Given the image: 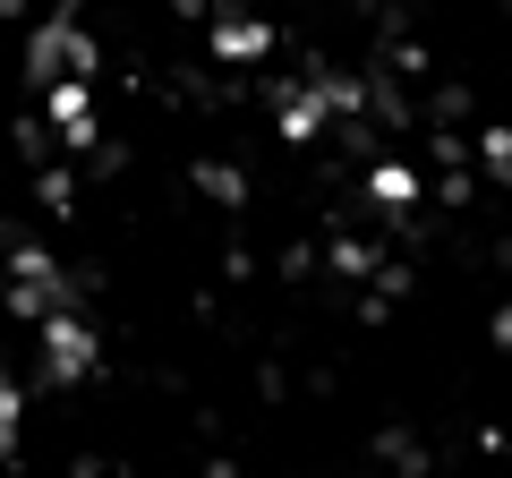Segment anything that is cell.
<instances>
[{"mask_svg":"<svg viewBox=\"0 0 512 478\" xmlns=\"http://www.w3.org/2000/svg\"><path fill=\"white\" fill-rule=\"evenodd\" d=\"M487 171L512 188V129H487Z\"/></svg>","mask_w":512,"mask_h":478,"instance_id":"cell-7","label":"cell"},{"mask_svg":"<svg viewBox=\"0 0 512 478\" xmlns=\"http://www.w3.org/2000/svg\"><path fill=\"white\" fill-rule=\"evenodd\" d=\"M18 308L35 316V325H43V316H60V274H52V265L35 257V248L18 257Z\"/></svg>","mask_w":512,"mask_h":478,"instance_id":"cell-3","label":"cell"},{"mask_svg":"<svg viewBox=\"0 0 512 478\" xmlns=\"http://www.w3.org/2000/svg\"><path fill=\"white\" fill-rule=\"evenodd\" d=\"M376 197H384V205H410V197H419V180H410L402 163H384V171H376Z\"/></svg>","mask_w":512,"mask_h":478,"instance_id":"cell-6","label":"cell"},{"mask_svg":"<svg viewBox=\"0 0 512 478\" xmlns=\"http://www.w3.org/2000/svg\"><path fill=\"white\" fill-rule=\"evenodd\" d=\"M52 120L69 129V146H86V137H94V103H86V86H52Z\"/></svg>","mask_w":512,"mask_h":478,"instance_id":"cell-5","label":"cell"},{"mask_svg":"<svg viewBox=\"0 0 512 478\" xmlns=\"http://www.w3.org/2000/svg\"><path fill=\"white\" fill-rule=\"evenodd\" d=\"M214 52H222V60H265V52H274V35L248 26V18H222V26H214Z\"/></svg>","mask_w":512,"mask_h":478,"instance_id":"cell-4","label":"cell"},{"mask_svg":"<svg viewBox=\"0 0 512 478\" xmlns=\"http://www.w3.org/2000/svg\"><path fill=\"white\" fill-rule=\"evenodd\" d=\"M26 60H35V77H43V86H86V69H94V43L77 35L69 18H52V26H35Z\"/></svg>","mask_w":512,"mask_h":478,"instance_id":"cell-1","label":"cell"},{"mask_svg":"<svg viewBox=\"0 0 512 478\" xmlns=\"http://www.w3.org/2000/svg\"><path fill=\"white\" fill-rule=\"evenodd\" d=\"M43 376H52V385H77V376H94V333L77 325L69 308L43 316Z\"/></svg>","mask_w":512,"mask_h":478,"instance_id":"cell-2","label":"cell"}]
</instances>
